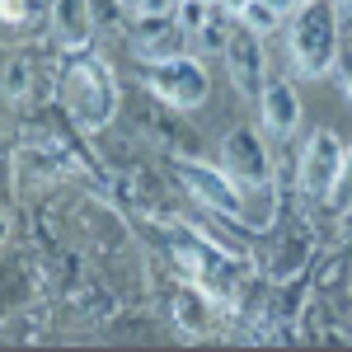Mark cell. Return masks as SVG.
Returning a JSON list of instances; mask_svg holds the SVG:
<instances>
[{
  "instance_id": "6da1fadb",
  "label": "cell",
  "mask_w": 352,
  "mask_h": 352,
  "mask_svg": "<svg viewBox=\"0 0 352 352\" xmlns=\"http://www.w3.org/2000/svg\"><path fill=\"white\" fill-rule=\"evenodd\" d=\"M56 99H61V109L71 113V122L80 132H104L122 109V85L113 76V66L104 61V52L80 43V47H61Z\"/></svg>"
},
{
  "instance_id": "7a4b0ae2",
  "label": "cell",
  "mask_w": 352,
  "mask_h": 352,
  "mask_svg": "<svg viewBox=\"0 0 352 352\" xmlns=\"http://www.w3.org/2000/svg\"><path fill=\"white\" fill-rule=\"evenodd\" d=\"M338 52H343L338 0H305V5H296V19H292V61H296L300 76H310V80L333 76Z\"/></svg>"
},
{
  "instance_id": "3957f363",
  "label": "cell",
  "mask_w": 352,
  "mask_h": 352,
  "mask_svg": "<svg viewBox=\"0 0 352 352\" xmlns=\"http://www.w3.org/2000/svg\"><path fill=\"white\" fill-rule=\"evenodd\" d=\"M141 85L151 99H160L169 113H192L212 99V76L207 61L192 52L164 56V61H141Z\"/></svg>"
},
{
  "instance_id": "277c9868",
  "label": "cell",
  "mask_w": 352,
  "mask_h": 352,
  "mask_svg": "<svg viewBox=\"0 0 352 352\" xmlns=\"http://www.w3.org/2000/svg\"><path fill=\"white\" fill-rule=\"evenodd\" d=\"M221 169L244 192V217H249L254 197H272V146L258 127L240 122V127L226 132V141H221Z\"/></svg>"
},
{
  "instance_id": "5b68a950",
  "label": "cell",
  "mask_w": 352,
  "mask_h": 352,
  "mask_svg": "<svg viewBox=\"0 0 352 352\" xmlns=\"http://www.w3.org/2000/svg\"><path fill=\"white\" fill-rule=\"evenodd\" d=\"M174 174H179L184 192H188L197 207H207V212H217V217L235 221L240 230H249V226H244V192L235 188V179H230L221 164H207V160H197V155H179V160H174Z\"/></svg>"
},
{
  "instance_id": "8992f818",
  "label": "cell",
  "mask_w": 352,
  "mask_h": 352,
  "mask_svg": "<svg viewBox=\"0 0 352 352\" xmlns=\"http://www.w3.org/2000/svg\"><path fill=\"white\" fill-rule=\"evenodd\" d=\"M343 155H348V146L338 141V132L315 127V132L305 136L300 160H296V188H300L305 202H324V197H329L333 179H338V169H343Z\"/></svg>"
},
{
  "instance_id": "52a82bcc",
  "label": "cell",
  "mask_w": 352,
  "mask_h": 352,
  "mask_svg": "<svg viewBox=\"0 0 352 352\" xmlns=\"http://www.w3.org/2000/svg\"><path fill=\"white\" fill-rule=\"evenodd\" d=\"M226 71H230V80H235V89H240L244 99L258 104V94H263V85H268V61H263V38L249 33L244 24L235 28L230 43H226Z\"/></svg>"
},
{
  "instance_id": "ba28073f",
  "label": "cell",
  "mask_w": 352,
  "mask_h": 352,
  "mask_svg": "<svg viewBox=\"0 0 352 352\" xmlns=\"http://www.w3.org/2000/svg\"><path fill=\"white\" fill-rule=\"evenodd\" d=\"M258 118H263V136L268 141H292L300 127V99H296V85L292 80H272L263 85V94H258Z\"/></svg>"
},
{
  "instance_id": "9c48e42d",
  "label": "cell",
  "mask_w": 352,
  "mask_h": 352,
  "mask_svg": "<svg viewBox=\"0 0 352 352\" xmlns=\"http://www.w3.org/2000/svg\"><path fill=\"white\" fill-rule=\"evenodd\" d=\"M188 43V33L179 28L174 14H136L132 24V52L136 61H164V56H179Z\"/></svg>"
},
{
  "instance_id": "30bf717a",
  "label": "cell",
  "mask_w": 352,
  "mask_h": 352,
  "mask_svg": "<svg viewBox=\"0 0 352 352\" xmlns=\"http://www.w3.org/2000/svg\"><path fill=\"white\" fill-rule=\"evenodd\" d=\"M66 305L89 320V324H109L113 315H118V296H113L109 287H99V282H80L76 292H66Z\"/></svg>"
},
{
  "instance_id": "8fae6325",
  "label": "cell",
  "mask_w": 352,
  "mask_h": 352,
  "mask_svg": "<svg viewBox=\"0 0 352 352\" xmlns=\"http://www.w3.org/2000/svg\"><path fill=\"white\" fill-rule=\"evenodd\" d=\"M0 89H5V99L19 109V104H28L33 99V61L28 56H5V71H0Z\"/></svg>"
},
{
  "instance_id": "7c38bea8",
  "label": "cell",
  "mask_w": 352,
  "mask_h": 352,
  "mask_svg": "<svg viewBox=\"0 0 352 352\" xmlns=\"http://www.w3.org/2000/svg\"><path fill=\"white\" fill-rule=\"evenodd\" d=\"M324 212L338 217V221L352 212V151L343 155V169H338V179H333V188H329V197H324Z\"/></svg>"
},
{
  "instance_id": "4fadbf2b",
  "label": "cell",
  "mask_w": 352,
  "mask_h": 352,
  "mask_svg": "<svg viewBox=\"0 0 352 352\" xmlns=\"http://www.w3.org/2000/svg\"><path fill=\"white\" fill-rule=\"evenodd\" d=\"M240 24L249 28V33H258V38H268L272 28L282 24V14L272 10L268 0H249V5H244V14H240Z\"/></svg>"
},
{
  "instance_id": "5bb4252c",
  "label": "cell",
  "mask_w": 352,
  "mask_h": 352,
  "mask_svg": "<svg viewBox=\"0 0 352 352\" xmlns=\"http://www.w3.org/2000/svg\"><path fill=\"white\" fill-rule=\"evenodd\" d=\"M226 43H230V33H226V24H202L197 33H192V56H226Z\"/></svg>"
},
{
  "instance_id": "9a60e30c",
  "label": "cell",
  "mask_w": 352,
  "mask_h": 352,
  "mask_svg": "<svg viewBox=\"0 0 352 352\" xmlns=\"http://www.w3.org/2000/svg\"><path fill=\"white\" fill-rule=\"evenodd\" d=\"M212 10H217V5H207V0H179V5H174V19H179V28L192 38L202 24H212V19H217Z\"/></svg>"
},
{
  "instance_id": "2e32d148",
  "label": "cell",
  "mask_w": 352,
  "mask_h": 352,
  "mask_svg": "<svg viewBox=\"0 0 352 352\" xmlns=\"http://www.w3.org/2000/svg\"><path fill=\"white\" fill-rule=\"evenodd\" d=\"M85 5H89V24L127 28V5H122V0H85Z\"/></svg>"
},
{
  "instance_id": "e0dca14e",
  "label": "cell",
  "mask_w": 352,
  "mask_h": 352,
  "mask_svg": "<svg viewBox=\"0 0 352 352\" xmlns=\"http://www.w3.org/2000/svg\"><path fill=\"white\" fill-rule=\"evenodd\" d=\"M174 5H179V0H141L136 14H174Z\"/></svg>"
},
{
  "instance_id": "ac0fdd59",
  "label": "cell",
  "mask_w": 352,
  "mask_h": 352,
  "mask_svg": "<svg viewBox=\"0 0 352 352\" xmlns=\"http://www.w3.org/2000/svg\"><path fill=\"white\" fill-rule=\"evenodd\" d=\"M10 235H14V226H10V212H5V207H0V249H5V244H10Z\"/></svg>"
},
{
  "instance_id": "d6986e66",
  "label": "cell",
  "mask_w": 352,
  "mask_h": 352,
  "mask_svg": "<svg viewBox=\"0 0 352 352\" xmlns=\"http://www.w3.org/2000/svg\"><path fill=\"white\" fill-rule=\"evenodd\" d=\"M244 5H249V0H221V10H226L230 19H240V14H244Z\"/></svg>"
},
{
  "instance_id": "ffe728a7",
  "label": "cell",
  "mask_w": 352,
  "mask_h": 352,
  "mask_svg": "<svg viewBox=\"0 0 352 352\" xmlns=\"http://www.w3.org/2000/svg\"><path fill=\"white\" fill-rule=\"evenodd\" d=\"M272 10H277V14H287V10H292V5H296V0H268Z\"/></svg>"
},
{
  "instance_id": "44dd1931",
  "label": "cell",
  "mask_w": 352,
  "mask_h": 352,
  "mask_svg": "<svg viewBox=\"0 0 352 352\" xmlns=\"http://www.w3.org/2000/svg\"><path fill=\"white\" fill-rule=\"evenodd\" d=\"M122 5H127V10H132V14H136V10H141V0H122Z\"/></svg>"
},
{
  "instance_id": "7402d4cb",
  "label": "cell",
  "mask_w": 352,
  "mask_h": 352,
  "mask_svg": "<svg viewBox=\"0 0 352 352\" xmlns=\"http://www.w3.org/2000/svg\"><path fill=\"white\" fill-rule=\"evenodd\" d=\"M338 10H352V0H338Z\"/></svg>"
},
{
  "instance_id": "603a6c76",
  "label": "cell",
  "mask_w": 352,
  "mask_h": 352,
  "mask_svg": "<svg viewBox=\"0 0 352 352\" xmlns=\"http://www.w3.org/2000/svg\"><path fill=\"white\" fill-rule=\"evenodd\" d=\"M343 338H352V320H348V329H343Z\"/></svg>"
},
{
  "instance_id": "cb8c5ba5",
  "label": "cell",
  "mask_w": 352,
  "mask_h": 352,
  "mask_svg": "<svg viewBox=\"0 0 352 352\" xmlns=\"http://www.w3.org/2000/svg\"><path fill=\"white\" fill-rule=\"evenodd\" d=\"M207 5H221V0H207Z\"/></svg>"
},
{
  "instance_id": "d4e9b609",
  "label": "cell",
  "mask_w": 352,
  "mask_h": 352,
  "mask_svg": "<svg viewBox=\"0 0 352 352\" xmlns=\"http://www.w3.org/2000/svg\"><path fill=\"white\" fill-rule=\"evenodd\" d=\"M296 5H305V0H296Z\"/></svg>"
}]
</instances>
